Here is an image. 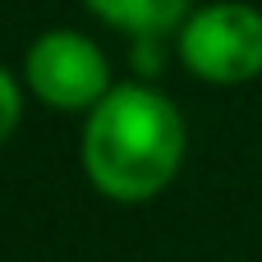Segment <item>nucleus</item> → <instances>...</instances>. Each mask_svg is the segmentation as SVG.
I'll return each instance as SVG.
<instances>
[{"label": "nucleus", "mask_w": 262, "mask_h": 262, "mask_svg": "<svg viewBox=\"0 0 262 262\" xmlns=\"http://www.w3.org/2000/svg\"><path fill=\"white\" fill-rule=\"evenodd\" d=\"M18 78H23L28 97H37L46 111H60V115H88L115 88L106 51L78 28L37 32L23 51Z\"/></svg>", "instance_id": "7ed1b4c3"}, {"label": "nucleus", "mask_w": 262, "mask_h": 262, "mask_svg": "<svg viewBox=\"0 0 262 262\" xmlns=\"http://www.w3.org/2000/svg\"><path fill=\"white\" fill-rule=\"evenodd\" d=\"M180 64L212 88H244L262 74V9L249 0L193 5L175 32Z\"/></svg>", "instance_id": "f03ea898"}, {"label": "nucleus", "mask_w": 262, "mask_h": 262, "mask_svg": "<svg viewBox=\"0 0 262 262\" xmlns=\"http://www.w3.org/2000/svg\"><path fill=\"white\" fill-rule=\"evenodd\" d=\"M23 97H28L23 78H18V74H9V69L0 64V147L9 143V134H14V129H18V120H23Z\"/></svg>", "instance_id": "39448f33"}, {"label": "nucleus", "mask_w": 262, "mask_h": 262, "mask_svg": "<svg viewBox=\"0 0 262 262\" xmlns=\"http://www.w3.org/2000/svg\"><path fill=\"white\" fill-rule=\"evenodd\" d=\"M189 152V129L180 106L147 78L115 83L88 115L78 134V161L88 184L120 203L138 207L161 198Z\"/></svg>", "instance_id": "f257e3e1"}, {"label": "nucleus", "mask_w": 262, "mask_h": 262, "mask_svg": "<svg viewBox=\"0 0 262 262\" xmlns=\"http://www.w3.org/2000/svg\"><path fill=\"white\" fill-rule=\"evenodd\" d=\"M83 9L101 18L106 28L143 41V37L180 32V23L193 14V0H83Z\"/></svg>", "instance_id": "20e7f679"}]
</instances>
